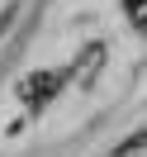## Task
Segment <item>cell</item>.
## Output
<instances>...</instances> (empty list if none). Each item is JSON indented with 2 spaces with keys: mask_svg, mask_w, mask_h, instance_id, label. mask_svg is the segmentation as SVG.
Segmentation results:
<instances>
[{
  "mask_svg": "<svg viewBox=\"0 0 147 157\" xmlns=\"http://www.w3.org/2000/svg\"><path fill=\"white\" fill-rule=\"evenodd\" d=\"M105 62H109V48H105V43H86V48L71 57L67 81H76V86H95V76L105 71Z\"/></svg>",
  "mask_w": 147,
  "mask_h": 157,
  "instance_id": "cell-1",
  "label": "cell"
},
{
  "mask_svg": "<svg viewBox=\"0 0 147 157\" xmlns=\"http://www.w3.org/2000/svg\"><path fill=\"white\" fill-rule=\"evenodd\" d=\"M62 86H67V71H33V76L19 86V95H24V105H29V109H43Z\"/></svg>",
  "mask_w": 147,
  "mask_h": 157,
  "instance_id": "cell-2",
  "label": "cell"
},
{
  "mask_svg": "<svg viewBox=\"0 0 147 157\" xmlns=\"http://www.w3.org/2000/svg\"><path fill=\"white\" fill-rule=\"evenodd\" d=\"M19 10H24V5H5V14H0V38H5V33H10V24L19 19Z\"/></svg>",
  "mask_w": 147,
  "mask_h": 157,
  "instance_id": "cell-3",
  "label": "cell"
}]
</instances>
